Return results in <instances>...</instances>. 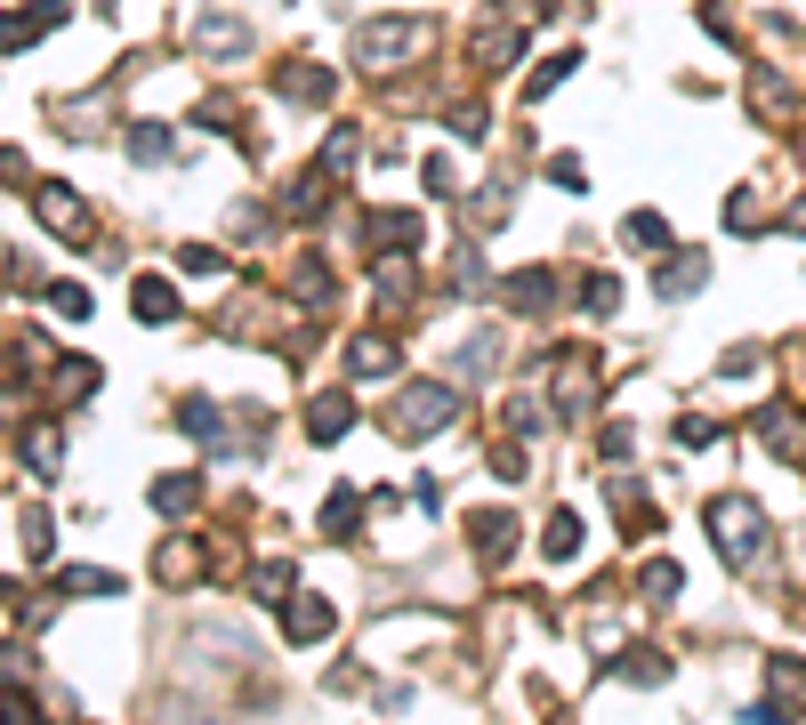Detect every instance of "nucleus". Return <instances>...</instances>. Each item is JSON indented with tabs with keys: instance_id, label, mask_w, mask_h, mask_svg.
I'll list each match as a JSON object with an SVG mask.
<instances>
[{
	"instance_id": "1a4fd4ad",
	"label": "nucleus",
	"mask_w": 806,
	"mask_h": 725,
	"mask_svg": "<svg viewBox=\"0 0 806 725\" xmlns=\"http://www.w3.org/2000/svg\"><path fill=\"white\" fill-rule=\"evenodd\" d=\"M41 218H49V226H65V234H81V194L41 186Z\"/></svg>"
},
{
	"instance_id": "bb28decb",
	"label": "nucleus",
	"mask_w": 806,
	"mask_h": 725,
	"mask_svg": "<svg viewBox=\"0 0 806 725\" xmlns=\"http://www.w3.org/2000/svg\"><path fill=\"white\" fill-rule=\"evenodd\" d=\"M646 597H678V565H653L646 572Z\"/></svg>"
},
{
	"instance_id": "f257e3e1",
	"label": "nucleus",
	"mask_w": 806,
	"mask_h": 725,
	"mask_svg": "<svg viewBox=\"0 0 806 725\" xmlns=\"http://www.w3.org/2000/svg\"><path fill=\"white\" fill-rule=\"evenodd\" d=\"M710 532H718V548H726V565H750V557H758V508H750V500H718V508H710Z\"/></svg>"
},
{
	"instance_id": "20e7f679",
	"label": "nucleus",
	"mask_w": 806,
	"mask_h": 725,
	"mask_svg": "<svg viewBox=\"0 0 806 725\" xmlns=\"http://www.w3.org/2000/svg\"><path fill=\"white\" fill-rule=\"evenodd\" d=\"M49 25H57V0H32L24 17H9V25H0V49H32Z\"/></svg>"
},
{
	"instance_id": "ddd939ff",
	"label": "nucleus",
	"mask_w": 806,
	"mask_h": 725,
	"mask_svg": "<svg viewBox=\"0 0 806 725\" xmlns=\"http://www.w3.org/2000/svg\"><path fill=\"white\" fill-rule=\"evenodd\" d=\"M509 298L524 306V315H541V306L557 298V283H549V274H517V283H509Z\"/></svg>"
},
{
	"instance_id": "a878e982",
	"label": "nucleus",
	"mask_w": 806,
	"mask_h": 725,
	"mask_svg": "<svg viewBox=\"0 0 806 725\" xmlns=\"http://www.w3.org/2000/svg\"><path fill=\"white\" fill-rule=\"evenodd\" d=\"M564 74H581V57H557V65H541V74H532V89H557Z\"/></svg>"
},
{
	"instance_id": "393cba45",
	"label": "nucleus",
	"mask_w": 806,
	"mask_h": 725,
	"mask_svg": "<svg viewBox=\"0 0 806 725\" xmlns=\"http://www.w3.org/2000/svg\"><path fill=\"white\" fill-rule=\"evenodd\" d=\"M613 298H621V283H613V274H597V283H589V306H597V315H613Z\"/></svg>"
},
{
	"instance_id": "6ab92c4d",
	"label": "nucleus",
	"mask_w": 806,
	"mask_h": 725,
	"mask_svg": "<svg viewBox=\"0 0 806 725\" xmlns=\"http://www.w3.org/2000/svg\"><path fill=\"white\" fill-rule=\"evenodd\" d=\"M476 548H484L492 565L509 557V516H476Z\"/></svg>"
},
{
	"instance_id": "cd10ccee",
	"label": "nucleus",
	"mask_w": 806,
	"mask_h": 725,
	"mask_svg": "<svg viewBox=\"0 0 806 725\" xmlns=\"http://www.w3.org/2000/svg\"><path fill=\"white\" fill-rule=\"evenodd\" d=\"M790 234H806V202H798V210H790Z\"/></svg>"
},
{
	"instance_id": "f3484780",
	"label": "nucleus",
	"mask_w": 806,
	"mask_h": 725,
	"mask_svg": "<svg viewBox=\"0 0 806 725\" xmlns=\"http://www.w3.org/2000/svg\"><path fill=\"white\" fill-rule=\"evenodd\" d=\"M57 589H73V597H114V589H121V580H114V572H89V565H81V572H65V580H57Z\"/></svg>"
},
{
	"instance_id": "0eeeda50",
	"label": "nucleus",
	"mask_w": 806,
	"mask_h": 725,
	"mask_svg": "<svg viewBox=\"0 0 806 725\" xmlns=\"http://www.w3.org/2000/svg\"><path fill=\"white\" fill-rule=\"evenodd\" d=\"M291 637H298V645L331 637V605H323V597H298V605H291Z\"/></svg>"
},
{
	"instance_id": "4be33fe9",
	"label": "nucleus",
	"mask_w": 806,
	"mask_h": 725,
	"mask_svg": "<svg viewBox=\"0 0 806 725\" xmlns=\"http://www.w3.org/2000/svg\"><path fill=\"white\" fill-rule=\"evenodd\" d=\"M331 540H355V492H331V516H323Z\"/></svg>"
},
{
	"instance_id": "f03ea898",
	"label": "nucleus",
	"mask_w": 806,
	"mask_h": 725,
	"mask_svg": "<svg viewBox=\"0 0 806 725\" xmlns=\"http://www.w3.org/2000/svg\"><path fill=\"white\" fill-rule=\"evenodd\" d=\"M452 411H460L452 388H403V403H395V435H427V428H444Z\"/></svg>"
},
{
	"instance_id": "aec40b11",
	"label": "nucleus",
	"mask_w": 806,
	"mask_h": 725,
	"mask_svg": "<svg viewBox=\"0 0 806 725\" xmlns=\"http://www.w3.org/2000/svg\"><path fill=\"white\" fill-rule=\"evenodd\" d=\"M573 548H581V516H549V557L564 565Z\"/></svg>"
},
{
	"instance_id": "a211bd4d",
	"label": "nucleus",
	"mask_w": 806,
	"mask_h": 725,
	"mask_svg": "<svg viewBox=\"0 0 806 725\" xmlns=\"http://www.w3.org/2000/svg\"><path fill=\"white\" fill-rule=\"evenodd\" d=\"M129 154H138V161H170V129H129Z\"/></svg>"
},
{
	"instance_id": "5701e85b",
	"label": "nucleus",
	"mask_w": 806,
	"mask_h": 725,
	"mask_svg": "<svg viewBox=\"0 0 806 725\" xmlns=\"http://www.w3.org/2000/svg\"><path fill=\"white\" fill-rule=\"evenodd\" d=\"M629 242H646V251H653V242H669V226H661L653 210H637V218H629Z\"/></svg>"
},
{
	"instance_id": "f8f14e48",
	"label": "nucleus",
	"mask_w": 806,
	"mask_h": 725,
	"mask_svg": "<svg viewBox=\"0 0 806 725\" xmlns=\"http://www.w3.org/2000/svg\"><path fill=\"white\" fill-rule=\"evenodd\" d=\"M24 460L41 468V476H57V460H65V435H57V428H32V435H24Z\"/></svg>"
},
{
	"instance_id": "9b49d317",
	"label": "nucleus",
	"mask_w": 806,
	"mask_h": 725,
	"mask_svg": "<svg viewBox=\"0 0 806 725\" xmlns=\"http://www.w3.org/2000/svg\"><path fill=\"white\" fill-rule=\"evenodd\" d=\"M283 97L315 106V97H331V74H315V65H291V74H283Z\"/></svg>"
},
{
	"instance_id": "423d86ee",
	"label": "nucleus",
	"mask_w": 806,
	"mask_h": 725,
	"mask_svg": "<svg viewBox=\"0 0 806 725\" xmlns=\"http://www.w3.org/2000/svg\"><path fill=\"white\" fill-rule=\"evenodd\" d=\"M766 685L783 694V709H806V662H790V653H775L766 662Z\"/></svg>"
},
{
	"instance_id": "4468645a",
	"label": "nucleus",
	"mask_w": 806,
	"mask_h": 725,
	"mask_svg": "<svg viewBox=\"0 0 806 725\" xmlns=\"http://www.w3.org/2000/svg\"><path fill=\"white\" fill-rule=\"evenodd\" d=\"M154 508H161V516H186V508H194V476H161V483H154Z\"/></svg>"
},
{
	"instance_id": "39448f33",
	"label": "nucleus",
	"mask_w": 806,
	"mask_h": 725,
	"mask_svg": "<svg viewBox=\"0 0 806 725\" xmlns=\"http://www.w3.org/2000/svg\"><path fill=\"white\" fill-rule=\"evenodd\" d=\"M347 420H355V403H347V395H315V403H307V435H315V443L347 435Z\"/></svg>"
},
{
	"instance_id": "6e6552de",
	"label": "nucleus",
	"mask_w": 806,
	"mask_h": 725,
	"mask_svg": "<svg viewBox=\"0 0 806 725\" xmlns=\"http://www.w3.org/2000/svg\"><path fill=\"white\" fill-rule=\"evenodd\" d=\"M129 306H138L146 323H170V315H178V291H170V283H138V291H129Z\"/></svg>"
},
{
	"instance_id": "7ed1b4c3",
	"label": "nucleus",
	"mask_w": 806,
	"mask_h": 725,
	"mask_svg": "<svg viewBox=\"0 0 806 725\" xmlns=\"http://www.w3.org/2000/svg\"><path fill=\"white\" fill-rule=\"evenodd\" d=\"M363 65H395V57H420L427 49V25H363Z\"/></svg>"
},
{
	"instance_id": "dca6fc26",
	"label": "nucleus",
	"mask_w": 806,
	"mask_h": 725,
	"mask_svg": "<svg viewBox=\"0 0 806 725\" xmlns=\"http://www.w3.org/2000/svg\"><path fill=\"white\" fill-rule=\"evenodd\" d=\"M194 41H202V49H243V25H234V17H202Z\"/></svg>"
},
{
	"instance_id": "412c9836",
	"label": "nucleus",
	"mask_w": 806,
	"mask_h": 725,
	"mask_svg": "<svg viewBox=\"0 0 806 725\" xmlns=\"http://www.w3.org/2000/svg\"><path fill=\"white\" fill-rule=\"evenodd\" d=\"M178 428H186V435H202V443H218V403H186V411H178Z\"/></svg>"
},
{
	"instance_id": "2eb2a0df",
	"label": "nucleus",
	"mask_w": 806,
	"mask_h": 725,
	"mask_svg": "<svg viewBox=\"0 0 806 725\" xmlns=\"http://www.w3.org/2000/svg\"><path fill=\"white\" fill-rule=\"evenodd\" d=\"M347 363H355V371H395V339H355Z\"/></svg>"
},
{
	"instance_id": "9d476101",
	"label": "nucleus",
	"mask_w": 806,
	"mask_h": 725,
	"mask_svg": "<svg viewBox=\"0 0 806 725\" xmlns=\"http://www.w3.org/2000/svg\"><path fill=\"white\" fill-rule=\"evenodd\" d=\"M701 274H710V266L686 251V258H669V266H661V291H669V298H686V291H701Z\"/></svg>"
},
{
	"instance_id": "b1692460",
	"label": "nucleus",
	"mask_w": 806,
	"mask_h": 725,
	"mask_svg": "<svg viewBox=\"0 0 806 725\" xmlns=\"http://www.w3.org/2000/svg\"><path fill=\"white\" fill-rule=\"evenodd\" d=\"M24 548H32V557H49V516H41V508L24 516Z\"/></svg>"
}]
</instances>
